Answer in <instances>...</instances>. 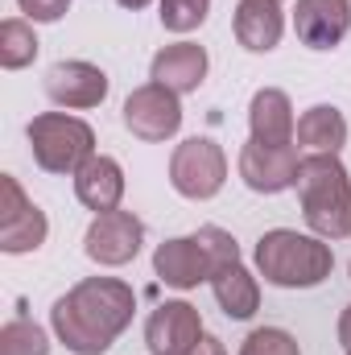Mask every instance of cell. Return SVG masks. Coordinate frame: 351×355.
I'll return each mask as SVG.
<instances>
[{"mask_svg":"<svg viewBox=\"0 0 351 355\" xmlns=\"http://www.w3.org/2000/svg\"><path fill=\"white\" fill-rule=\"evenodd\" d=\"M145 244V223L132 211H108L95 215L91 227L83 232V252L87 261H95L99 268H124L141 257Z\"/></svg>","mask_w":351,"mask_h":355,"instance_id":"8","label":"cell"},{"mask_svg":"<svg viewBox=\"0 0 351 355\" xmlns=\"http://www.w3.org/2000/svg\"><path fill=\"white\" fill-rule=\"evenodd\" d=\"M348 132V116L335 103H314L298 116V145L306 153H343Z\"/></svg>","mask_w":351,"mask_h":355,"instance_id":"19","label":"cell"},{"mask_svg":"<svg viewBox=\"0 0 351 355\" xmlns=\"http://www.w3.org/2000/svg\"><path fill=\"white\" fill-rule=\"evenodd\" d=\"M240 355H302V347L285 327H257L240 343Z\"/></svg>","mask_w":351,"mask_h":355,"instance_id":"23","label":"cell"},{"mask_svg":"<svg viewBox=\"0 0 351 355\" xmlns=\"http://www.w3.org/2000/svg\"><path fill=\"white\" fill-rule=\"evenodd\" d=\"M0 355H50V335L25 314H17L0 327Z\"/></svg>","mask_w":351,"mask_h":355,"instance_id":"21","label":"cell"},{"mask_svg":"<svg viewBox=\"0 0 351 355\" xmlns=\"http://www.w3.org/2000/svg\"><path fill=\"white\" fill-rule=\"evenodd\" d=\"M29 137V153L37 162V170L58 178H75L91 157H95V132L87 120L71 116V112H42L25 124Z\"/></svg>","mask_w":351,"mask_h":355,"instance_id":"4","label":"cell"},{"mask_svg":"<svg viewBox=\"0 0 351 355\" xmlns=\"http://www.w3.org/2000/svg\"><path fill=\"white\" fill-rule=\"evenodd\" d=\"M157 4H162L157 17L170 33H194L211 12V0H157Z\"/></svg>","mask_w":351,"mask_h":355,"instance_id":"22","label":"cell"},{"mask_svg":"<svg viewBox=\"0 0 351 355\" xmlns=\"http://www.w3.org/2000/svg\"><path fill=\"white\" fill-rule=\"evenodd\" d=\"M293 33L306 50H335L351 33V0H298Z\"/></svg>","mask_w":351,"mask_h":355,"instance_id":"12","label":"cell"},{"mask_svg":"<svg viewBox=\"0 0 351 355\" xmlns=\"http://www.w3.org/2000/svg\"><path fill=\"white\" fill-rule=\"evenodd\" d=\"M252 265L277 289H314L331 277L335 252L318 236H306V232H293V227H273L257 240Z\"/></svg>","mask_w":351,"mask_h":355,"instance_id":"3","label":"cell"},{"mask_svg":"<svg viewBox=\"0 0 351 355\" xmlns=\"http://www.w3.org/2000/svg\"><path fill=\"white\" fill-rule=\"evenodd\" d=\"M298 202L310 236L348 240L351 236V174L339 153H306L298 166Z\"/></svg>","mask_w":351,"mask_h":355,"instance_id":"2","label":"cell"},{"mask_svg":"<svg viewBox=\"0 0 351 355\" xmlns=\"http://www.w3.org/2000/svg\"><path fill=\"white\" fill-rule=\"evenodd\" d=\"M120 120L137 141L162 145V141L178 137V128H182V95L162 83H145V87L128 91Z\"/></svg>","mask_w":351,"mask_h":355,"instance_id":"7","label":"cell"},{"mask_svg":"<svg viewBox=\"0 0 351 355\" xmlns=\"http://www.w3.org/2000/svg\"><path fill=\"white\" fill-rule=\"evenodd\" d=\"M50 236L46 211L21 190L12 174H0V252L4 257H25L37 252Z\"/></svg>","mask_w":351,"mask_h":355,"instance_id":"6","label":"cell"},{"mask_svg":"<svg viewBox=\"0 0 351 355\" xmlns=\"http://www.w3.org/2000/svg\"><path fill=\"white\" fill-rule=\"evenodd\" d=\"M203 335L207 331H203L198 306H190L182 297L178 302H162L149 314V322H145V347H149V355H186Z\"/></svg>","mask_w":351,"mask_h":355,"instance_id":"11","label":"cell"},{"mask_svg":"<svg viewBox=\"0 0 351 355\" xmlns=\"http://www.w3.org/2000/svg\"><path fill=\"white\" fill-rule=\"evenodd\" d=\"M339 347L351 352V302L343 306V314H339Z\"/></svg>","mask_w":351,"mask_h":355,"instance_id":"27","label":"cell"},{"mask_svg":"<svg viewBox=\"0 0 351 355\" xmlns=\"http://www.w3.org/2000/svg\"><path fill=\"white\" fill-rule=\"evenodd\" d=\"M207 285H211V293H215L219 310H223L228 318H236V322H244V318H252V314L261 310V281L248 272L244 261L215 268Z\"/></svg>","mask_w":351,"mask_h":355,"instance_id":"18","label":"cell"},{"mask_svg":"<svg viewBox=\"0 0 351 355\" xmlns=\"http://www.w3.org/2000/svg\"><path fill=\"white\" fill-rule=\"evenodd\" d=\"M132 314H137L132 285H124L120 277H83L54 302L50 327L67 352L103 355L128 331Z\"/></svg>","mask_w":351,"mask_h":355,"instance_id":"1","label":"cell"},{"mask_svg":"<svg viewBox=\"0 0 351 355\" xmlns=\"http://www.w3.org/2000/svg\"><path fill=\"white\" fill-rule=\"evenodd\" d=\"M207 71H211V58L198 42H174V46H162L149 62V83H162V87L178 91V95H190L207 83Z\"/></svg>","mask_w":351,"mask_h":355,"instance_id":"13","label":"cell"},{"mask_svg":"<svg viewBox=\"0 0 351 355\" xmlns=\"http://www.w3.org/2000/svg\"><path fill=\"white\" fill-rule=\"evenodd\" d=\"M232 33L248 54H273L285 37V12L277 0H240L232 12Z\"/></svg>","mask_w":351,"mask_h":355,"instance_id":"16","label":"cell"},{"mask_svg":"<svg viewBox=\"0 0 351 355\" xmlns=\"http://www.w3.org/2000/svg\"><path fill=\"white\" fill-rule=\"evenodd\" d=\"M348 355H351V352H348Z\"/></svg>","mask_w":351,"mask_h":355,"instance_id":"30","label":"cell"},{"mask_svg":"<svg viewBox=\"0 0 351 355\" xmlns=\"http://www.w3.org/2000/svg\"><path fill=\"white\" fill-rule=\"evenodd\" d=\"M277 4H281V0H277Z\"/></svg>","mask_w":351,"mask_h":355,"instance_id":"29","label":"cell"},{"mask_svg":"<svg viewBox=\"0 0 351 355\" xmlns=\"http://www.w3.org/2000/svg\"><path fill=\"white\" fill-rule=\"evenodd\" d=\"M153 272L157 281H166L170 289H198L203 281H211V261L198 236H174L166 244H157L153 252Z\"/></svg>","mask_w":351,"mask_h":355,"instance_id":"14","label":"cell"},{"mask_svg":"<svg viewBox=\"0 0 351 355\" xmlns=\"http://www.w3.org/2000/svg\"><path fill=\"white\" fill-rule=\"evenodd\" d=\"M116 4H120V8H132V12H137V8H149L153 0H116Z\"/></svg>","mask_w":351,"mask_h":355,"instance_id":"28","label":"cell"},{"mask_svg":"<svg viewBox=\"0 0 351 355\" xmlns=\"http://www.w3.org/2000/svg\"><path fill=\"white\" fill-rule=\"evenodd\" d=\"M17 8L33 25H54V21H62L71 12V0H17Z\"/></svg>","mask_w":351,"mask_h":355,"instance_id":"25","label":"cell"},{"mask_svg":"<svg viewBox=\"0 0 351 355\" xmlns=\"http://www.w3.org/2000/svg\"><path fill=\"white\" fill-rule=\"evenodd\" d=\"M33 58H37L33 21H25V17L0 21V67H4V71H25Z\"/></svg>","mask_w":351,"mask_h":355,"instance_id":"20","label":"cell"},{"mask_svg":"<svg viewBox=\"0 0 351 355\" xmlns=\"http://www.w3.org/2000/svg\"><path fill=\"white\" fill-rule=\"evenodd\" d=\"M228 182V153L211 137H186L170 157V186L190 202H207Z\"/></svg>","mask_w":351,"mask_h":355,"instance_id":"5","label":"cell"},{"mask_svg":"<svg viewBox=\"0 0 351 355\" xmlns=\"http://www.w3.org/2000/svg\"><path fill=\"white\" fill-rule=\"evenodd\" d=\"M124 170H120V162L116 157H108V153H95L87 166L75 174V198L95 211V215H108V211H120V202H124Z\"/></svg>","mask_w":351,"mask_h":355,"instance_id":"17","label":"cell"},{"mask_svg":"<svg viewBox=\"0 0 351 355\" xmlns=\"http://www.w3.org/2000/svg\"><path fill=\"white\" fill-rule=\"evenodd\" d=\"M186 355H228V347H223V339H215V335H203L194 347Z\"/></svg>","mask_w":351,"mask_h":355,"instance_id":"26","label":"cell"},{"mask_svg":"<svg viewBox=\"0 0 351 355\" xmlns=\"http://www.w3.org/2000/svg\"><path fill=\"white\" fill-rule=\"evenodd\" d=\"M108 87H112V79L95 62H83V58H67V62H54L46 71V95L67 112L99 107L108 99Z\"/></svg>","mask_w":351,"mask_h":355,"instance_id":"10","label":"cell"},{"mask_svg":"<svg viewBox=\"0 0 351 355\" xmlns=\"http://www.w3.org/2000/svg\"><path fill=\"white\" fill-rule=\"evenodd\" d=\"M194 236H198V240H203V248H207L211 272H215V268H223V265H236V261H240V244H236V236H232V232H223V227L207 223V227H198Z\"/></svg>","mask_w":351,"mask_h":355,"instance_id":"24","label":"cell"},{"mask_svg":"<svg viewBox=\"0 0 351 355\" xmlns=\"http://www.w3.org/2000/svg\"><path fill=\"white\" fill-rule=\"evenodd\" d=\"M248 137L261 145H298V116L281 87H261L248 99Z\"/></svg>","mask_w":351,"mask_h":355,"instance_id":"15","label":"cell"},{"mask_svg":"<svg viewBox=\"0 0 351 355\" xmlns=\"http://www.w3.org/2000/svg\"><path fill=\"white\" fill-rule=\"evenodd\" d=\"M298 145H261V141H244L240 149V178L252 194H285L298 186Z\"/></svg>","mask_w":351,"mask_h":355,"instance_id":"9","label":"cell"}]
</instances>
